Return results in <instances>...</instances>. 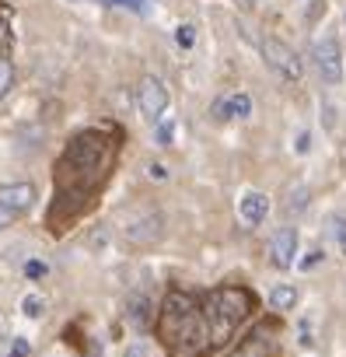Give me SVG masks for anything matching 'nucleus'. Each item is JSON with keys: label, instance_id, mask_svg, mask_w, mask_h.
Listing matches in <instances>:
<instances>
[{"label": "nucleus", "instance_id": "obj_13", "mask_svg": "<svg viewBox=\"0 0 346 357\" xmlns=\"http://www.w3.org/2000/svg\"><path fill=\"white\" fill-rule=\"evenodd\" d=\"M228 102H231V119H249L252 116V95L235 91V95H228Z\"/></svg>", "mask_w": 346, "mask_h": 357}, {"label": "nucleus", "instance_id": "obj_21", "mask_svg": "<svg viewBox=\"0 0 346 357\" xmlns=\"http://www.w3.org/2000/svg\"><path fill=\"white\" fill-rule=\"evenodd\" d=\"M322 263H325V252H322V249H311V252H304V256L297 259V270H301V273H311V270L322 266Z\"/></svg>", "mask_w": 346, "mask_h": 357}, {"label": "nucleus", "instance_id": "obj_19", "mask_svg": "<svg viewBox=\"0 0 346 357\" xmlns=\"http://www.w3.org/2000/svg\"><path fill=\"white\" fill-rule=\"evenodd\" d=\"M332 238H336V249H339V256L346 259V214L332 218Z\"/></svg>", "mask_w": 346, "mask_h": 357}, {"label": "nucleus", "instance_id": "obj_30", "mask_svg": "<svg viewBox=\"0 0 346 357\" xmlns=\"http://www.w3.org/2000/svg\"><path fill=\"white\" fill-rule=\"evenodd\" d=\"M15 221V214H8V211H0V228H8Z\"/></svg>", "mask_w": 346, "mask_h": 357}, {"label": "nucleus", "instance_id": "obj_12", "mask_svg": "<svg viewBox=\"0 0 346 357\" xmlns=\"http://www.w3.org/2000/svg\"><path fill=\"white\" fill-rule=\"evenodd\" d=\"M297 287L294 284H276L273 291H269V308L273 312H294V305H297Z\"/></svg>", "mask_w": 346, "mask_h": 357}, {"label": "nucleus", "instance_id": "obj_18", "mask_svg": "<svg viewBox=\"0 0 346 357\" xmlns=\"http://www.w3.org/2000/svg\"><path fill=\"white\" fill-rule=\"evenodd\" d=\"M102 4H109V8H126V11H136V15H147L150 4H157V0H102Z\"/></svg>", "mask_w": 346, "mask_h": 357}, {"label": "nucleus", "instance_id": "obj_25", "mask_svg": "<svg viewBox=\"0 0 346 357\" xmlns=\"http://www.w3.org/2000/svg\"><path fill=\"white\" fill-rule=\"evenodd\" d=\"M294 151H297V154H308V151H311V133H308V130H301V133H297Z\"/></svg>", "mask_w": 346, "mask_h": 357}, {"label": "nucleus", "instance_id": "obj_23", "mask_svg": "<svg viewBox=\"0 0 346 357\" xmlns=\"http://www.w3.org/2000/svg\"><path fill=\"white\" fill-rule=\"evenodd\" d=\"M210 116H214L217 123H228V119H231V102H228V95L217 98V102L210 105Z\"/></svg>", "mask_w": 346, "mask_h": 357}, {"label": "nucleus", "instance_id": "obj_26", "mask_svg": "<svg viewBox=\"0 0 346 357\" xmlns=\"http://www.w3.org/2000/svg\"><path fill=\"white\" fill-rule=\"evenodd\" d=\"M29 350H32V347H29V340H22V336H18V340L11 343V354H8V357H29Z\"/></svg>", "mask_w": 346, "mask_h": 357}, {"label": "nucleus", "instance_id": "obj_27", "mask_svg": "<svg viewBox=\"0 0 346 357\" xmlns=\"http://www.w3.org/2000/svg\"><path fill=\"white\" fill-rule=\"evenodd\" d=\"M147 172H150V178H154V183H164V178H168V168H164L161 161H154Z\"/></svg>", "mask_w": 346, "mask_h": 357}, {"label": "nucleus", "instance_id": "obj_24", "mask_svg": "<svg viewBox=\"0 0 346 357\" xmlns=\"http://www.w3.org/2000/svg\"><path fill=\"white\" fill-rule=\"evenodd\" d=\"M46 273H49L46 263H39V259H29V263H25V277H29V280H42Z\"/></svg>", "mask_w": 346, "mask_h": 357}, {"label": "nucleus", "instance_id": "obj_31", "mask_svg": "<svg viewBox=\"0 0 346 357\" xmlns=\"http://www.w3.org/2000/svg\"><path fill=\"white\" fill-rule=\"evenodd\" d=\"M343 25H346V18H343Z\"/></svg>", "mask_w": 346, "mask_h": 357}, {"label": "nucleus", "instance_id": "obj_16", "mask_svg": "<svg viewBox=\"0 0 346 357\" xmlns=\"http://www.w3.org/2000/svg\"><path fill=\"white\" fill-rule=\"evenodd\" d=\"M308 211V186H294L287 193V214H301Z\"/></svg>", "mask_w": 346, "mask_h": 357}, {"label": "nucleus", "instance_id": "obj_10", "mask_svg": "<svg viewBox=\"0 0 346 357\" xmlns=\"http://www.w3.org/2000/svg\"><path fill=\"white\" fill-rule=\"evenodd\" d=\"M238 218H242L249 228H259V225L269 218V197L259 193V190L242 193V200H238Z\"/></svg>", "mask_w": 346, "mask_h": 357}, {"label": "nucleus", "instance_id": "obj_29", "mask_svg": "<svg viewBox=\"0 0 346 357\" xmlns=\"http://www.w3.org/2000/svg\"><path fill=\"white\" fill-rule=\"evenodd\" d=\"M123 357H147V347H143V343H133V347H126Z\"/></svg>", "mask_w": 346, "mask_h": 357}, {"label": "nucleus", "instance_id": "obj_1", "mask_svg": "<svg viewBox=\"0 0 346 357\" xmlns=\"http://www.w3.org/2000/svg\"><path fill=\"white\" fill-rule=\"evenodd\" d=\"M116 161V140L105 130H88L77 133L60 165H56V200H60V218H74L88 200L105 186V178Z\"/></svg>", "mask_w": 346, "mask_h": 357}, {"label": "nucleus", "instance_id": "obj_4", "mask_svg": "<svg viewBox=\"0 0 346 357\" xmlns=\"http://www.w3.org/2000/svg\"><path fill=\"white\" fill-rule=\"evenodd\" d=\"M262 60L280 74V81H301V74H304V63H301V56L283 43V39H276V36H262Z\"/></svg>", "mask_w": 346, "mask_h": 357}, {"label": "nucleus", "instance_id": "obj_8", "mask_svg": "<svg viewBox=\"0 0 346 357\" xmlns=\"http://www.w3.org/2000/svg\"><path fill=\"white\" fill-rule=\"evenodd\" d=\"M273 347H276V329L273 326H255L228 357H273Z\"/></svg>", "mask_w": 346, "mask_h": 357}, {"label": "nucleus", "instance_id": "obj_5", "mask_svg": "<svg viewBox=\"0 0 346 357\" xmlns=\"http://www.w3.org/2000/svg\"><path fill=\"white\" fill-rule=\"evenodd\" d=\"M311 60H315V70H318L322 84H339V81H343V46H339L332 36L315 39Z\"/></svg>", "mask_w": 346, "mask_h": 357}, {"label": "nucleus", "instance_id": "obj_20", "mask_svg": "<svg viewBox=\"0 0 346 357\" xmlns=\"http://www.w3.org/2000/svg\"><path fill=\"white\" fill-rule=\"evenodd\" d=\"M175 46L179 50H193L196 46V25H179L175 29Z\"/></svg>", "mask_w": 346, "mask_h": 357}, {"label": "nucleus", "instance_id": "obj_6", "mask_svg": "<svg viewBox=\"0 0 346 357\" xmlns=\"http://www.w3.org/2000/svg\"><path fill=\"white\" fill-rule=\"evenodd\" d=\"M136 105H140V116H143L147 123H154V126H157V123L164 119V112H168V88H164V81H161V77H154V74L140 77Z\"/></svg>", "mask_w": 346, "mask_h": 357}, {"label": "nucleus", "instance_id": "obj_14", "mask_svg": "<svg viewBox=\"0 0 346 357\" xmlns=\"http://www.w3.org/2000/svg\"><path fill=\"white\" fill-rule=\"evenodd\" d=\"M22 315L25 319H42L46 315V298L42 294H25L22 298Z\"/></svg>", "mask_w": 346, "mask_h": 357}, {"label": "nucleus", "instance_id": "obj_22", "mask_svg": "<svg viewBox=\"0 0 346 357\" xmlns=\"http://www.w3.org/2000/svg\"><path fill=\"white\" fill-rule=\"evenodd\" d=\"M154 137H157V144H161V147H168L171 140H175V119H161V123H157V130H154Z\"/></svg>", "mask_w": 346, "mask_h": 357}, {"label": "nucleus", "instance_id": "obj_11", "mask_svg": "<svg viewBox=\"0 0 346 357\" xmlns=\"http://www.w3.org/2000/svg\"><path fill=\"white\" fill-rule=\"evenodd\" d=\"M157 235H161V214H147V218H140L126 228L129 242H154Z\"/></svg>", "mask_w": 346, "mask_h": 357}, {"label": "nucleus", "instance_id": "obj_3", "mask_svg": "<svg viewBox=\"0 0 346 357\" xmlns=\"http://www.w3.org/2000/svg\"><path fill=\"white\" fill-rule=\"evenodd\" d=\"M203 305L214 329V343L224 347L235 336V329L255 312V294L249 287H214L203 294Z\"/></svg>", "mask_w": 346, "mask_h": 357}, {"label": "nucleus", "instance_id": "obj_9", "mask_svg": "<svg viewBox=\"0 0 346 357\" xmlns=\"http://www.w3.org/2000/svg\"><path fill=\"white\" fill-rule=\"evenodd\" d=\"M36 204V186L32 183H8V186H0V211H8L15 218L29 214Z\"/></svg>", "mask_w": 346, "mask_h": 357}, {"label": "nucleus", "instance_id": "obj_2", "mask_svg": "<svg viewBox=\"0 0 346 357\" xmlns=\"http://www.w3.org/2000/svg\"><path fill=\"white\" fill-rule=\"evenodd\" d=\"M154 329H157V340L168 347L171 357H203V354L217 350L203 294L168 291L164 301H161Z\"/></svg>", "mask_w": 346, "mask_h": 357}, {"label": "nucleus", "instance_id": "obj_15", "mask_svg": "<svg viewBox=\"0 0 346 357\" xmlns=\"http://www.w3.org/2000/svg\"><path fill=\"white\" fill-rule=\"evenodd\" d=\"M129 322L140 326V329L150 322V301H147V298H133V301H129Z\"/></svg>", "mask_w": 346, "mask_h": 357}, {"label": "nucleus", "instance_id": "obj_28", "mask_svg": "<svg viewBox=\"0 0 346 357\" xmlns=\"http://www.w3.org/2000/svg\"><path fill=\"white\" fill-rule=\"evenodd\" d=\"M322 112H325V130H332V126H336V109L325 102V105H322Z\"/></svg>", "mask_w": 346, "mask_h": 357}, {"label": "nucleus", "instance_id": "obj_17", "mask_svg": "<svg viewBox=\"0 0 346 357\" xmlns=\"http://www.w3.org/2000/svg\"><path fill=\"white\" fill-rule=\"evenodd\" d=\"M11 88H15V67L8 56H0V98H8Z\"/></svg>", "mask_w": 346, "mask_h": 357}, {"label": "nucleus", "instance_id": "obj_7", "mask_svg": "<svg viewBox=\"0 0 346 357\" xmlns=\"http://www.w3.org/2000/svg\"><path fill=\"white\" fill-rule=\"evenodd\" d=\"M297 245H301L297 228H290V225L276 228V235H273V242H269V259H273V266H276V270L297 266Z\"/></svg>", "mask_w": 346, "mask_h": 357}]
</instances>
